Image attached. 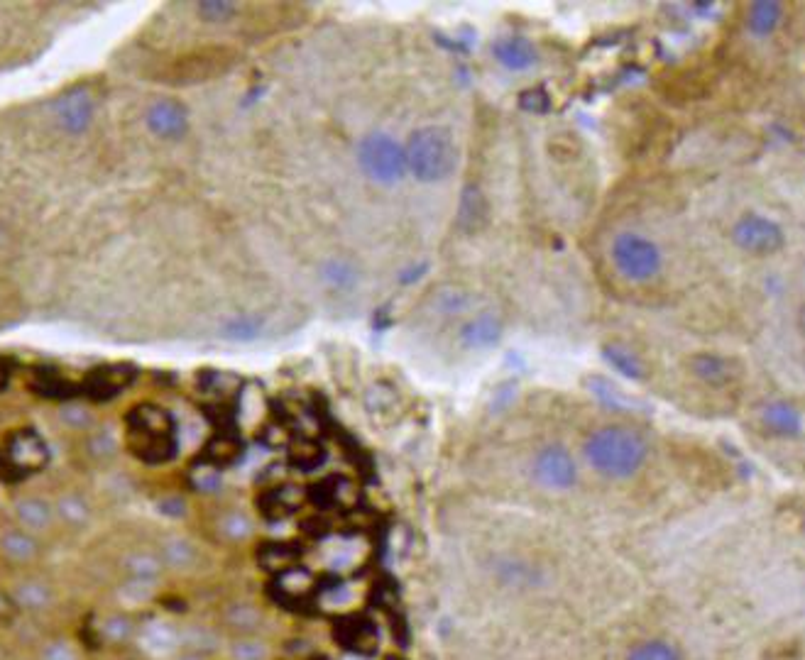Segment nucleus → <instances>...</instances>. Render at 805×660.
Segmentation results:
<instances>
[{"mask_svg":"<svg viewBox=\"0 0 805 660\" xmlns=\"http://www.w3.org/2000/svg\"><path fill=\"white\" fill-rule=\"evenodd\" d=\"M125 445L145 465L172 462L179 453L177 421L160 404H135L125 414Z\"/></svg>","mask_w":805,"mask_h":660,"instance_id":"f257e3e1","label":"nucleus"},{"mask_svg":"<svg viewBox=\"0 0 805 660\" xmlns=\"http://www.w3.org/2000/svg\"><path fill=\"white\" fill-rule=\"evenodd\" d=\"M646 440L642 433L627 426H605L585 440V458L595 472L610 480H627L642 470L646 460Z\"/></svg>","mask_w":805,"mask_h":660,"instance_id":"f03ea898","label":"nucleus"},{"mask_svg":"<svg viewBox=\"0 0 805 660\" xmlns=\"http://www.w3.org/2000/svg\"><path fill=\"white\" fill-rule=\"evenodd\" d=\"M407 169L419 181L434 184L451 176L458 164V150L446 128H421L407 142Z\"/></svg>","mask_w":805,"mask_h":660,"instance_id":"7ed1b4c3","label":"nucleus"},{"mask_svg":"<svg viewBox=\"0 0 805 660\" xmlns=\"http://www.w3.org/2000/svg\"><path fill=\"white\" fill-rule=\"evenodd\" d=\"M360 169L380 184H394L407 172V154L385 132H372L358 145Z\"/></svg>","mask_w":805,"mask_h":660,"instance_id":"20e7f679","label":"nucleus"},{"mask_svg":"<svg viewBox=\"0 0 805 660\" xmlns=\"http://www.w3.org/2000/svg\"><path fill=\"white\" fill-rule=\"evenodd\" d=\"M612 262L622 277L632 282H646L661 269V250L656 242L639 233H620L612 240Z\"/></svg>","mask_w":805,"mask_h":660,"instance_id":"39448f33","label":"nucleus"},{"mask_svg":"<svg viewBox=\"0 0 805 660\" xmlns=\"http://www.w3.org/2000/svg\"><path fill=\"white\" fill-rule=\"evenodd\" d=\"M47 462L45 440L32 428L15 431L0 448V477L3 480H23L32 472L42 470Z\"/></svg>","mask_w":805,"mask_h":660,"instance_id":"423d86ee","label":"nucleus"},{"mask_svg":"<svg viewBox=\"0 0 805 660\" xmlns=\"http://www.w3.org/2000/svg\"><path fill=\"white\" fill-rule=\"evenodd\" d=\"M732 238L742 250L752 255H774L783 247V230L776 220L759 216V213H747L735 223Z\"/></svg>","mask_w":805,"mask_h":660,"instance_id":"0eeeda50","label":"nucleus"},{"mask_svg":"<svg viewBox=\"0 0 805 660\" xmlns=\"http://www.w3.org/2000/svg\"><path fill=\"white\" fill-rule=\"evenodd\" d=\"M138 379V367L130 362H115V365L96 367L79 382V394L89 396L91 401H108L130 387Z\"/></svg>","mask_w":805,"mask_h":660,"instance_id":"6e6552de","label":"nucleus"},{"mask_svg":"<svg viewBox=\"0 0 805 660\" xmlns=\"http://www.w3.org/2000/svg\"><path fill=\"white\" fill-rule=\"evenodd\" d=\"M534 477L546 489H571L578 480V467L563 445H546L534 458Z\"/></svg>","mask_w":805,"mask_h":660,"instance_id":"1a4fd4ad","label":"nucleus"},{"mask_svg":"<svg viewBox=\"0 0 805 660\" xmlns=\"http://www.w3.org/2000/svg\"><path fill=\"white\" fill-rule=\"evenodd\" d=\"M333 638L338 646L355 656H372L377 651V626L365 614H345L333 624Z\"/></svg>","mask_w":805,"mask_h":660,"instance_id":"9d476101","label":"nucleus"},{"mask_svg":"<svg viewBox=\"0 0 805 660\" xmlns=\"http://www.w3.org/2000/svg\"><path fill=\"white\" fill-rule=\"evenodd\" d=\"M245 453V445L240 433L230 428H216L213 436L204 443V450L199 453V465L211 467V470H223V467L235 465Z\"/></svg>","mask_w":805,"mask_h":660,"instance_id":"9b49d317","label":"nucleus"},{"mask_svg":"<svg viewBox=\"0 0 805 660\" xmlns=\"http://www.w3.org/2000/svg\"><path fill=\"white\" fill-rule=\"evenodd\" d=\"M8 594L15 609L27 614H45L57 604V590L52 587V582L42 580V577H20Z\"/></svg>","mask_w":805,"mask_h":660,"instance_id":"f8f14e48","label":"nucleus"},{"mask_svg":"<svg viewBox=\"0 0 805 660\" xmlns=\"http://www.w3.org/2000/svg\"><path fill=\"white\" fill-rule=\"evenodd\" d=\"M42 546L35 533L20 526H10L0 533V555L13 565H30L40 558Z\"/></svg>","mask_w":805,"mask_h":660,"instance_id":"ddd939ff","label":"nucleus"},{"mask_svg":"<svg viewBox=\"0 0 805 660\" xmlns=\"http://www.w3.org/2000/svg\"><path fill=\"white\" fill-rule=\"evenodd\" d=\"M140 634V626L125 612H108L93 621V636L101 646H125L135 641Z\"/></svg>","mask_w":805,"mask_h":660,"instance_id":"4468645a","label":"nucleus"},{"mask_svg":"<svg viewBox=\"0 0 805 660\" xmlns=\"http://www.w3.org/2000/svg\"><path fill=\"white\" fill-rule=\"evenodd\" d=\"M492 54L509 71H527L539 62V52H536L534 44L527 37L519 35L500 37V40L492 44Z\"/></svg>","mask_w":805,"mask_h":660,"instance_id":"2eb2a0df","label":"nucleus"},{"mask_svg":"<svg viewBox=\"0 0 805 660\" xmlns=\"http://www.w3.org/2000/svg\"><path fill=\"white\" fill-rule=\"evenodd\" d=\"M147 123H150L152 132H157L160 137H179L184 135L189 115H186V108L179 101L162 98L147 113Z\"/></svg>","mask_w":805,"mask_h":660,"instance_id":"dca6fc26","label":"nucleus"},{"mask_svg":"<svg viewBox=\"0 0 805 660\" xmlns=\"http://www.w3.org/2000/svg\"><path fill=\"white\" fill-rule=\"evenodd\" d=\"M59 125L69 132H84L93 118V101L86 91H69L59 98Z\"/></svg>","mask_w":805,"mask_h":660,"instance_id":"f3484780","label":"nucleus"},{"mask_svg":"<svg viewBox=\"0 0 805 660\" xmlns=\"http://www.w3.org/2000/svg\"><path fill=\"white\" fill-rule=\"evenodd\" d=\"M15 519H18L20 528L37 536V533L49 531L57 516H54V506L47 499L37 497V494H27V497L15 502Z\"/></svg>","mask_w":805,"mask_h":660,"instance_id":"a211bd4d","label":"nucleus"},{"mask_svg":"<svg viewBox=\"0 0 805 660\" xmlns=\"http://www.w3.org/2000/svg\"><path fill=\"white\" fill-rule=\"evenodd\" d=\"M255 558L267 572L282 575V572L297 568L301 548L294 541H262L255 550Z\"/></svg>","mask_w":805,"mask_h":660,"instance_id":"6ab92c4d","label":"nucleus"},{"mask_svg":"<svg viewBox=\"0 0 805 660\" xmlns=\"http://www.w3.org/2000/svg\"><path fill=\"white\" fill-rule=\"evenodd\" d=\"M255 502L265 519L282 521L299 509L301 497L299 494H294V489L287 487V484H275V487L262 489V492L257 494Z\"/></svg>","mask_w":805,"mask_h":660,"instance_id":"aec40b11","label":"nucleus"},{"mask_svg":"<svg viewBox=\"0 0 805 660\" xmlns=\"http://www.w3.org/2000/svg\"><path fill=\"white\" fill-rule=\"evenodd\" d=\"M761 421L771 433L781 438H796L803 431L801 411L788 401H771L761 409Z\"/></svg>","mask_w":805,"mask_h":660,"instance_id":"412c9836","label":"nucleus"},{"mask_svg":"<svg viewBox=\"0 0 805 660\" xmlns=\"http://www.w3.org/2000/svg\"><path fill=\"white\" fill-rule=\"evenodd\" d=\"M456 223H458V228L463 230V233H468V235L478 233V230L485 228V223H487V201H485L483 191H480L478 186H465V189H463Z\"/></svg>","mask_w":805,"mask_h":660,"instance_id":"4be33fe9","label":"nucleus"},{"mask_svg":"<svg viewBox=\"0 0 805 660\" xmlns=\"http://www.w3.org/2000/svg\"><path fill=\"white\" fill-rule=\"evenodd\" d=\"M309 497L321 509H343V506H350V502H353V484L345 477H326V480L309 489Z\"/></svg>","mask_w":805,"mask_h":660,"instance_id":"5701e85b","label":"nucleus"},{"mask_svg":"<svg viewBox=\"0 0 805 660\" xmlns=\"http://www.w3.org/2000/svg\"><path fill=\"white\" fill-rule=\"evenodd\" d=\"M502 338V321L492 313H480L478 318L460 330V343L465 348H487Z\"/></svg>","mask_w":805,"mask_h":660,"instance_id":"b1692460","label":"nucleus"},{"mask_svg":"<svg viewBox=\"0 0 805 660\" xmlns=\"http://www.w3.org/2000/svg\"><path fill=\"white\" fill-rule=\"evenodd\" d=\"M128 585H155L160 580L164 565L160 553H133L123 560Z\"/></svg>","mask_w":805,"mask_h":660,"instance_id":"393cba45","label":"nucleus"},{"mask_svg":"<svg viewBox=\"0 0 805 660\" xmlns=\"http://www.w3.org/2000/svg\"><path fill=\"white\" fill-rule=\"evenodd\" d=\"M179 651L189 653V656H211V653L218 651L216 631L204 624L179 629Z\"/></svg>","mask_w":805,"mask_h":660,"instance_id":"a878e982","label":"nucleus"},{"mask_svg":"<svg viewBox=\"0 0 805 660\" xmlns=\"http://www.w3.org/2000/svg\"><path fill=\"white\" fill-rule=\"evenodd\" d=\"M690 370L705 384H725L730 379L732 367L725 357L717 355H695L690 357Z\"/></svg>","mask_w":805,"mask_h":660,"instance_id":"bb28decb","label":"nucleus"},{"mask_svg":"<svg viewBox=\"0 0 805 660\" xmlns=\"http://www.w3.org/2000/svg\"><path fill=\"white\" fill-rule=\"evenodd\" d=\"M160 558L164 568L186 572L196 565V548L189 541H184V538H169L164 543Z\"/></svg>","mask_w":805,"mask_h":660,"instance_id":"cd10ccee","label":"nucleus"},{"mask_svg":"<svg viewBox=\"0 0 805 660\" xmlns=\"http://www.w3.org/2000/svg\"><path fill=\"white\" fill-rule=\"evenodd\" d=\"M779 20H781V5L771 3V0H761V3H754L752 8H749L747 25L754 35L764 37L776 30Z\"/></svg>","mask_w":805,"mask_h":660,"instance_id":"c85d7f7f","label":"nucleus"},{"mask_svg":"<svg viewBox=\"0 0 805 660\" xmlns=\"http://www.w3.org/2000/svg\"><path fill=\"white\" fill-rule=\"evenodd\" d=\"M602 357H605V360L610 362L617 372H622L624 377H629V379L644 377L642 360H639L632 350L624 348V345H617V343L605 345V348H602Z\"/></svg>","mask_w":805,"mask_h":660,"instance_id":"c756f323","label":"nucleus"},{"mask_svg":"<svg viewBox=\"0 0 805 660\" xmlns=\"http://www.w3.org/2000/svg\"><path fill=\"white\" fill-rule=\"evenodd\" d=\"M54 516L67 526H84L89 521V504L81 499V494H64L54 504Z\"/></svg>","mask_w":805,"mask_h":660,"instance_id":"7c9ffc66","label":"nucleus"},{"mask_svg":"<svg viewBox=\"0 0 805 660\" xmlns=\"http://www.w3.org/2000/svg\"><path fill=\"white\" fill-rule=\"evenodd\" d=\"M588 389L593 392L605 406H612L617 411H634V399H629L627 394L620 392V387L612 382H607L605 377H590L588 379Z\"/></svg>","mask_w":805,"mask_h":660,"instance_id":"2f4dec72","label":"nucleus"},{"mask_svg":"<svg viewBox=\"0 0 805 660\" xmlns=\"http://www.w3.org/2000/svg\"><path fill=\"white\" fill-rule=\"evenodd\" d=\"M223 624L230 631H238V634H250L255 626H260V612L255 607H250V604L235 602L223 612Z\"/></svg>","mask_w":805,"mask_h":660,"instance_id":"473e14b6","label":"nucleus"},{"mask_svg":"<svg viewBox=\"0 0 805 660\" xmlns=\"http://www.w3.org/2000/svg\"><path fill=\"white\" fill-rule=\"evenodd\" d=\"M627 660H683V656L673 643L654 638V641H644L634 646Z\"/></svg>","mask_w":805,"mask_h":660,"instance_id":"72a5a7b5","label":"nucleus"},{"mask_svg":"<svg viewBox=\"0 0 805 660\" xmlns=\"http://www.w3.org/2000/svg\"><path fill=\"white\" fill-rule=\"evenodd\" d=\"M37 660H81V651L69 638H49L40 646Z\"/></svg>","mask_w":805,"mask_h":660,"instance_id":"f704fd0d","label":"nucleus"},{"mask_svg":"<svg viewBox=\"0 0 805 660\" xmlns=\"http://www.w3.org/2000/svg\"><path fill=\"white\" fill-rule=\"evenodd\" d=\"M260 328H262L260 318L240 316V318H233V321H228L226 326H223V335H226L228 340H253L260 335Z\"/></svg>","mask_w":805,"mask_h":660,"instance_id":"c9c22d12","label":"nucleus"},{"mask_svg":"<svg viewBox=\"0 0 805 660\" xmlns=\"http://www.w3.org/2000/svg\"><path fill=\"white\" fill-rule=\"evenodd\" d=\"M519 108L536 115L546 113V110L551 108L549 93H546L544 88H527V91H522V96H519Z\"/></svg>","mask_w":805,"mask_h":660,"instance_id":"e433bc0d","label":"nucleus"},{"mask_svg":"<svg viewBox=\"0 0 805 660\" xmlns=\"http://www.w3.org/2000/svg\"><path fill=\"white\" fill-rule=\"evenodd\" d=\"M230 658L233 660H260L265 658V646L253 638H238L230 646Z\"/></svg>","mask_w":805,"mask_h":660,"instance_id":"4c0bfd02","label":"nucleus"},{"mask_svg":"<svg viewBox=\"0 0 805 660\" xmlns=\"http://www.w3.org/2000/svg\"><path fill=\"white\" fill-rule=\"evenodd\" d=\"M196 10H199L201 18H204V20L223 22V20L233 18L235 5L228 3V0H206V3H199V8H196Z\"/></svg>","mask_w":805,"mask_h":660,"instance_id":"58836bf2","label":"nucleus"},{"mask_svg":"<svg viewBox=\"0 0 805 660\" xmlns=\"http://www.w3.org/2000/svg\"><path fill=\"white\" fill-rule=\"evenodd\" d=\"M62 421L67 423L69 428H76V431H81V428L93 426V414L89 409H86V406L67 404L62 409Z\"/></svg>","mask_w":805,"mask_h":660,"instance_id":"ea45409f","label":"nucleus"},{"mask_svg":"<svg viewBox=\"0 0 805 660\" xmlns=\"http://www.w3.org/2000/svg\"><path fill=\"white\" fill-rule=\"evenodd\" d=\"M323 277L328 279V284L348 286L355 279V272H353V267H350V264L331 262L326 269H323Z\"/></svg>","mask_w":805,"mask_h":660,"instance_id":"a19ab883","label":"nucleus"},{"mask_svg":"<svg viewBox=\"0 0 805 660\" xmlns=\"http://www.w3.org/2000/svg\"><path fill=\"white\" fill-rule=\"evenodd\" d=\"M321 460H323V453L316 448L314 443H299L297 448H294V462L301 467H314V465H319Z\"/></svg>","mask_w":805,"mask_h":660,"instance_id":"79ce46f5","label":"nucleus"},{"mask_svg":"<svg viewBox=\"0 0 805 660\" xmlns=\"http://www.w3.org/2000/svg\"><path fill=\"white\" fill-rule=\"evenodd\" d=\"M18 614V609H15L13 599H10L8 592H0V619H10V616Z\"/></svg>","mask_w":805,"mask_h":660,"instance_id":"37998d69","label":"nucleus"},{"mask_svg":"<svg viewBox=\"0 0 805 660\" xmlns=\"http://www.w3.org/2000/svg\"><path fill=\"white\" fill-rule=\"evenodd\" d=\"M5 384H8V367L0 362V389H5Z\"/></svg>","mask_w":805,"mask_h":660,"instance_id":"c03bdc74","label":"nucleus"},{"mask_svg":"<svg viewBox=\"0 0 805 660\" xmlns=\"http://www.w3.org/2000/svg\"><path fill=\"white\" fill-rule=\"evenodd\" d=\"M311 660H328V658H323V656H321V658H311Z\"/></svg>","mask_w":805,"mask_h":660,"instance_id":"a18cd8bd","label":"nucleus"}]
</instances>
